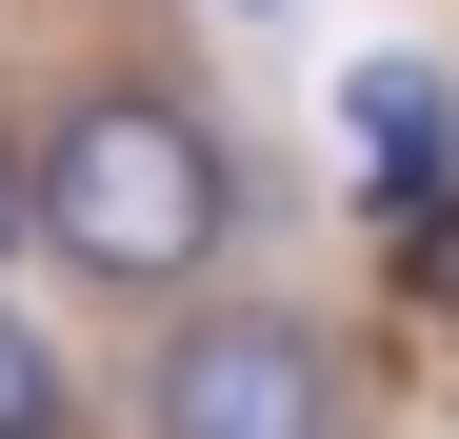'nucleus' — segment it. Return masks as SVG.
Instances as JSON below:
<instances>
[{"label": "nucleus", "mask_w": 459, "mask_h": 439, "mask_svg": "<svg viewBox=\"0 0 459 439\" xmlns=\"http://www.w3.org/2000/svg\"><path fill=\"white\" fill-rule=\"evenodd\" d=\"M220 220H240V180H220V140L180 120V100H81V120H40V240L81 260V280H200L220 260Z\"/></svg>", "instance_id": "obj_1"}, {"label": "nucleus", "mask_w": 459, "mask_h": 439, "mask_svg": "<svg viewBox=\"0 0 459 439\" xmlns=\"http://www.w3.org/2000/svg\"><path fill=\"white\" fill-rule=\"evenodd\" d=\"M140 439H340V359H320V320H280V300L180 320L160 359H140Z\"/></svg>", "instance_id": "obj_2"}, {"label": "nucleus", "mask_w": 459, "mask_h": 439, "mask_svg": "<svg viewBox=\"0 0 459 439\" xmlns=\"http://www.w3.org/2000/svg\"><path fill=\"white\" fill-rule=\"evenodd\" d=\"M340 120H359V200H379V220H420V200L459 180V100H439V60H359Z\"/></svg>", "instance_id": "obj_3"}, {"label": "nucleus", "mask_w": 459, "mask_h": 439, "mask_svg": "<svg viewBox=\"0 0 459 439\" xmlns=\"http://www.w3.org/2000/svg\"><path fill=\"white\" fill-rule=\"evenodd\" d=\"M60 419H81V400H60V359H40V320L0 300V439H60Z\"/></svg>", "instance_id": "obj_4"}, {"label": "nucleus", "mask_w": 459, "mask_h": 439, "mask_svg": "<svg viewBox=\"0 0 459 439\" xmlns=\"http://www.w3.org/2000/svg\"><path fill=\"white\" fill-rule=\"evenodd\" d=\"M400 280H420V300H439V320H459V180H439V200H420V220H400Z\"/></svg>", "instance_id": "obj_5"}, {"label": "nucleus", "mask_w": 459, "mask_h": 439, "mask_svg": "<svg viewBox=\"0 0 459 439\" xmlns=\"http://www.w3.org/2000/svg\"><path fill=\"white\" fill-rule=\"evenodd\" d=\"M40 240V160H0V260H21Z\"/></svg>", "instance_id": "obj_6"}]
</instances>
